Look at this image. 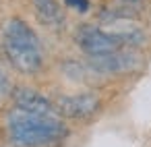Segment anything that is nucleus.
Here are the masks:
<instances>
[{"instance_id": "f257e3e1", "label": "nucleus", "mask_w": 151, "mask_h": 147, "mask_svg": "<svg viewBox=\"0 0 151 147\" xmlns=\"http://www.w3.org/2000/svg\"><path fill=\"white\" fill-rule=\"evenodd\" d=\"M6 133L13 147H60L68 137L58 116H44L13 108L6 116Z\"/></svg>"}, {"instance_id": "f03ea898", "label": "nucleus", "mask_w": 151, "mask_h": 147, "mask_svg": "<svg viewBox=\"0 0 151 147\" xmlns=\"http://www.w3.org/2000/svg\"><path fill=\"white\" fill-rule=\"evenodd\" d=\"M4 52L11 64L23 75H35L44 66V48L35 31L21 19H11L2 29Z\"/></svg>"}, {"instance_id": "7ed1b4c3", "label": "nucleus", "mask_w": 151, "mask_h": 147, "mask_svg": "<svg viewBox=\"0 0 151 147\" xmlns=\"http://www.w3.org/2000/svg\"><path fill=\"white\" fill-rule=\"evenodd\" d=\"M75 40L81 46V50L89 56L112 54V52L126 48L120 35H116L114 31H106L101 27H93V25H83L75 33Z\"/></svg>"}, {"instance_id": "20e7f679", "label": "nucleus", "mask_w": 151, "mask_h": 147, "mask_svg": "<svg viewBox=\"0 0 151 147\" xmlns=\"http://www.w3.org/2000/svg\"><path fill=\"white\" fill-rule=\"evenodd\" d=\"M99 97L95 93H77V95H60L54 106L60 116L73 120H87L99 110Z\"/></svg>"}, {"instance_id": "39448f33", "label": "nucleus", "mask_w": 151, "mask_h": 147, "mask_svg": "<svg viewBox=\"0 0 151 147\" xmlns=\"http://www.w3.org/2000/svg\"><path fill=\"white\" fill-rule=\"evenodd\" d=\"M89 64L93 71L104 73V75H122L134 71L141 60L134 52L128 50H118L112 54H101V56H89Z\"/></svg>"}, {"instance_id": "423d86ee", "label": "nucleus", "mask_w": 151, "mask_h": 147, "mask_svg": "<svg viewBox=\"0 0 151 147\" xmlns=\"http://www.w3.org/2000/svg\"><path fill=\"white\" fill-rule=\"evenodd\" d=\"M13 99H15V108H21L25 112H33V114H44V116H58L56 106L46 99L42 93L29 89V87H19L13 91Z\"/></svg>"}, {"instance_id": "0eeeda50", "label": "nucleus", "mask_w": 151, "mask_h": 147, "mask_svg": "<svg viewBox=\"0 0 151 147\" xmlns=\"http://www.w3.org/2000/svg\"><path fill=\"white\" fill-rule=\"evenodd\" d=\"M31 6L40 23L50 25V27L62 25L64 13H62V6L58 4V0H31Z\"/></svg>"}, {"instance_id": "6e6552de", "label": "nucleus", "mask_w": 151, "mask_h": 147, "mask_svg": "<svg viewBox=\"0 0 151 147\" xmlns=\"http://www.w3.org/2000/svg\"><path fill=\"white\" fill-rule=\"evenodd\" d=\"M64 2H66V6L77 9V11H81V13H85V11L89 9V0H64Z\"/></svg>"}, {"instance_id": "1a4fd4ad", "label": "nucleus", "mask_w": 151, "mask_h": 147, "mask_svg": "<svg viewBox=\"0 0 151 147\" xmlns=\"http://www.w3.org/2000/svg\"><path fill=\"white\" fill-rule=\"evenodd\" d=\"M9 93H11V83H9L6 75L0 71V97H4V95H9Z\"/></svg>"}]
</instances>
